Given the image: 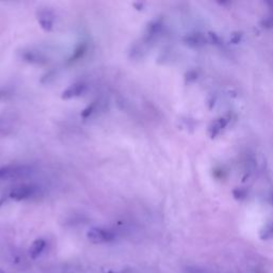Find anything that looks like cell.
Here are the masks:
<instances>
[{
	"label": "cell",
	"mask_w": 273,
	"mask_h": 273,
	"mask_svg": "<svg viewBox=\"0 0 273 273\" xmlns=\"http://www.w3.org/2000/svg\"><path fill=\"white\" fill-rule=\"evenodd\" d=\"M47 242L43 238H37L35 239L29 248V255L32 259H36L41 254L43 253V251L46 249Z\"/></svg>",
	"instance_id": "cell-7"
},
{
	"label": "cell",
	"mask_w": 273,
	"mask_h": 273,
	"mask_svg": "<svg viewBox=\"0 0 273 273\" xmlns=\"http://www.w3.org/2000/svg\"><path fill=\"white\" fill-rule=\"evenodd\" d=\"M87 50H88V44L86 42L80 43L76 47V49L74 50V52L72 54V57L70 58V62L72 63V62H75V61L80 60L87 53Z\"/></svg>",
	"instance_id": "cell-9"
},
{
	"label": "cell",
	"mask_w": 273,
	"mask_h": 273,
	"mask_svg": "<svg viewBox=\"0 0 273 273\" xmlns=\"http://www.w3.org/2000/svg\"><path fill=\"white\" fill-rule=\"evenodd\" d=\"M11 131V126L9 125L8 121L0 116V134H8Z\"/></svg>",
	"instance_id": "cell-12"
},
{
	"label": "cell",
	"mask_w": 273,
	"mask_h": 273,
	"mask_svg": "<svg viewBox=\"0 0 273 273\" xmlns=\"http://www.w3.org/2000/svg\"><path fill=\"white\" fill-rule=\"evenodd\" d=\"M233 194H234L235 199H237V200H242V199H244L245 197H247V191H245L244 189L238 188V189L234 190Z\"/></svg>",
	"instance_id": "cell-13"
},
{
	"label": "cell",
	"mask_w": 273,
	"mask_h": 273,
	"mask_svg": "<svg viewBox=\"0 0 273 273\" xmlns=\"http://www.w3.org/2000/svg\"><path fill=\"white\" fill-rule=\"evenodd\" d=\"M0 273H6V272H5V271H3L2 269H0Z\"/></svg>",
	"instance_id": "cell-16"
},
{
	"label": "cell",
	"mask_w": 273,
	"mask_h": 273,
	"mask_svg": "<svg viewBox=\"0 0 273 273\" xmlns=\"http://www.w3.org/2000/svg\"><path fill=\"white\" fill-rule=\"evenodd\" d=\"M37 192V187L30 184H24L13 188L9 192V198L13 201L22 202L33 198Z\"/></svg>",
	"instance_id": "cell-3"
},
{
	"label": "cell",
	"mask_w": 273,
	"mask_h": 273,
	"mask_svg": "<svg viewBox=\"0 0 273 273\" xmlns=\"http://www.w3.org/2000/svg\"><path fill=\"white\" fill-rule=\"evenodd\" d=\"M21 57L24 61L32 64H44L48 62L47 54L37 48H28L23 50Z\"/></svg>",
	"instance_id": "cell-4"
},
{
	"label": "cell",
	"mask_w": 273,
	"mask_h": 273,
	"mask_svg": "<svg viewBox=\"0 0 273 273\" xmlns=\"http://www.w3.org/2000/svg\"><path fill=\"white\" fill-rule=\"evenodd\" d=\"M33 169L28 165H8L0 167V181L18 180L32 174Z\"/></svg>",
	"instance_id": "cell-1"
},
{
	"label": "cell",
	"mask_w": 273,
	"mask_h": 273,
	"mask_svg": "<svg viewBox=\"0 0 273 273\" xmlns=\"http://www.w3.org/2000/svg\"><path fill=\"white\" fill-rule=\"evenodd\" d=\"M87 91V85L85 83H75L71 85L68 88H66L63 92L61 98L62 100H72L79 98Z\"/></svg>",
	"instance_id": "cell-5"
},
{
	"label": "cell",
	"mask_w": 273,
	"mask_h": 273,
	"mask_svg": "<svg viewBox=\"0 0 273 273\" xmlns=\"http://www.w3.org/2000/svg\"><path fill=\"white\" fill-rule=\"evenodd\" d=\"M184 41L188 45H191V46H201L206 43V40H205V37L200 33L189 34L185 37Z\"/></svg>",
	"instance_id": "cell-8"
},
{
	"label": "cell",
	"mask_w": 273,
	"mask_h": 273,
	"mask_svg": "<svg viewBox=\"0 0 273 273\" xmlns=\"http://www.w3.org/2000/svg\"><path fill=\"white\" fill-rule=\"evenodd\" d=\"M115 233L105 227H92L88 230L87 238L94 244L109 243L115 240Z\"/></svg>",
	"instance_id": "cell-2"
},
{
	"label": "cell",
	"mask_w": 273,
	"mask_h": 273,
	"mask_svg": "<svg viewBox=\"0 0 273 273\" xmlns=\"http://www.w3.org/2000/svg\"><path fill=\"white\" fill-rule=\"evenodd\" d=\"M263 24H264L266 27H272V26H273V17H271V18L265 21ZM265 26H264V27H265Z\"/></svg>",
	"instance_id": "cell-15"
},
{
	"label": "cell",
	"mask_w": 273,
	"mask_h": 273,
	"mask_svg": "<svg viewBox=\"0 0 273 273\" xmlns=\"http://www.w3.org/2000/svg\"><path fill=\"white\" fill-rule=\"evenodd\" d=\"M98 110V102H93L90 106H88L85 110L81 112V116L84 119H88L89 116H91L95 111Z\"/></svg>",
	"instance_id": "cell-10"
},
{
	"label": "cell",
	"mask_w": 273,
	"mask_h": 273,
	"mask_svg": "<svg viewBox=\"0 0 273 273\" xmlns=\"http://www.w3.org/2000/svg\"><path fill=\"white\" fill-rule=\"evenodd\" d=\"M272 203H273V196H272Z\"/></svg>",
	"instance_id": "cell-17"
},
{
	"label": "cell",
	"mask_w": 273,
	"mask_h": 273,
	"mask_svg": "<svg viewBox=\"0 0 273 273\" xmlns=\"http://www.w3.org/2000/svg\"><path fill=\"white\" fill-rule=\"evenodd\" d=\"M37 22L45 31H50L54 25V14L48 9L40 10L37 12Z\"/></svg>",
	"instance_id": "cell-6"
},
{
	"label": "cell",
	"mask_w": 273,
	"mask_h": 273,
	"mask_svg": "<svg viewBox=\"0 0 273 273\" xmlns=\"http://www.w3.org/2000/svg\"><path fill=\"white\" fill-rule=\"evenodd\" d=\"M273 237V223L266 225L261 231V238L263 240H267Z\"/></svg>",
	"instance_id": "cell-11"
},
{
	"label": "cell",
	"mask_w": 273,
	"mask_h": 273,
	"mask_svg": "<svg viewBox=\"0 0 273 273\" xmlns=\"http://www.w3.org/2000/svg\"><path fill=\"white\" fill-rule=\"evenodd\" d=\"M241 33H235V34H233V36H231V42H233V43H238L239 42V41H240V38H241Z\"/></svg>",
	"instance_id": "cell-14"
}]
</instances>
